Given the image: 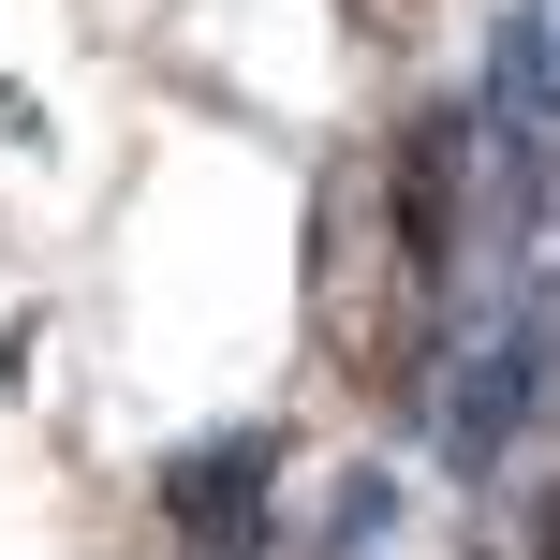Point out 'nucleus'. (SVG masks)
<instances>
[{
    "instance_id": "obj_3",
    "label": "nucleus",
    "mask_w": 560,
    "mask_h": 560,
    "mask_svg": "<svg viewBox=\"0 0 560 560\" xmlns=\"http://www.w3.org/2000/svg\"><path fill=\"white\" fill-rule=\"evenodd\" d=\"M487 133H516V148L560 133V0H502V45H487Z\"/></svg>"
},
{
    "instance_id": "obj_2",
    "label": "nucleus",
    "mask_w": 560,
    "mask_h": 560,
    "mask_svg": "<svg viewBox=\"0 0 560 560\" xmlns=\"http://www.w3.org/2000/svg\"><path fill=\"white\" fill-rule=\"evenodd\" d=\"M546 354H560V325H546V310H502V325H472V354H457V384H443V443H457V472H472V457H502L516 428H532Z\"/></svg>"
},
{
    "instance_id": "obj_4",
    "label": "nucleus",
    "mask_w": 560,
    "mask_h": 560,
    "mask_svg": "<svg viewBox=\"0 0 560 560\" xmlns=\"http://www.w3.org/2000/svg\"><path fill=\"white\" fill-rule=\"evenodd\" d=\"M532 560H560V487H546V502H532Z\"/></svg>"
},
{
    "instance_id": "obj_1",
    "label": "nucleus",
    "mask_w": 560,
    "mask_h": 560,
    "mask_svg": "<svg viewBox=\"0 0 560 560\" xmlns=\"http://www.w3.org/2000/svg\"><path fill=\"white\" fill-rule=\"evenodd\" d=\"M266 502H280V428H222L163 472L177 560H266Z\"/></svg>"
}]
</instances>
